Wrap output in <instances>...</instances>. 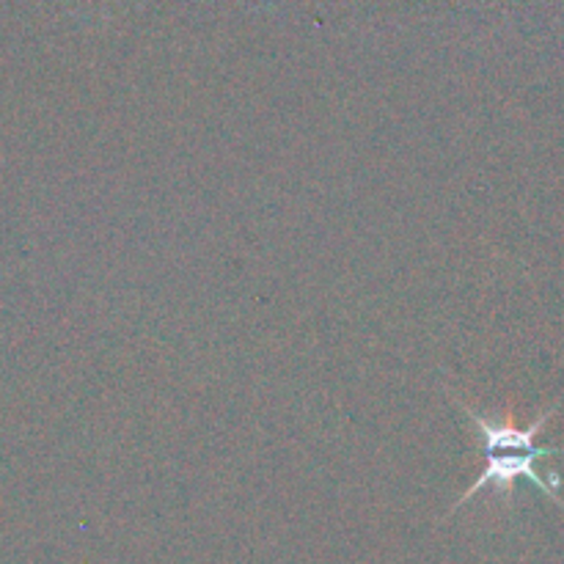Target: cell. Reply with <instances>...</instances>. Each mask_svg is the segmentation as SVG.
<instances>
[{"mask_svg": "<svg viewBox=\"0 0 564 564\" xmlns=\"http://www.w3.org/2000/svg\"><path fill=\"white\" fill-rule=\"evenodd\" d=\"M554 455H564V446H532V449H510V452H490L488 455V466L485 471L479 474L477 482L460 496L455 507L449 510V516H455L466 501H471L479 490L485 488H496L499 494H510L516 488L518 479H529L532 485H538L549 499H554L556 505L564 507L562 496H560V477L556 474H549V479L540 477L538 471V460L543 457H554Z\"/></svg>", "mask_w": 564, "mask_h": 564, "instance_id": "cell-1", "label": "cell"}, {"mask_svg": "<svg viewBox=\"0 0 564 564\" xmlns=\"http://www.w3.org/2000/svg\"><path fill=\"white\" fill-rule=\"evenodd\" d=\"M457 402H460V400H457ZM562 402H564V400L556 402V405L551 408V411H545L543 416L538 419V422H532V424H529V427H523V430H521V427H512V424H496V422H490V419L479 416V413L474 411V408L463 405V402H460V408H463V411H466V416L471 419L474 424H477L479 438H482V452H485V455H490V452L532 449L534 438H538V435H540V430H543L545 422H549V419L554 416L556 411H560Z\"/></svg>", "mask_w": 564, "mask_h": 564, "instance_id": "cell-2", "label": "cell"}]
</instances>
